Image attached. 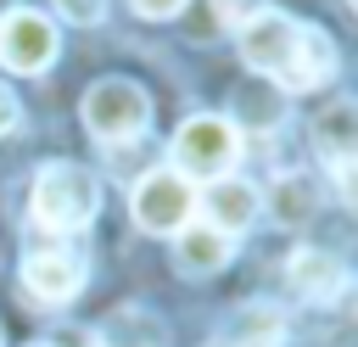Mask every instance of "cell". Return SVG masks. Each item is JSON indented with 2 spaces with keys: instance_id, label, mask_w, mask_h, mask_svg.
<instances>
[{
  "instance_id": "cell-1",
  "label": "cell",
  "mask_w": 358,
  "mask_h": 347,
  "mask_svg": "<svg viewBox=\"0 0 358 347\" xmlns=\"http://www.w3.org/2000/svg\"><path fill=\"white\" fill-rule=\"evenodd\" d=\"M241 62L252 73H263L268 84H280L285 95H302V90H319L336 78L341 56H336V39L313 22H296L285 11H263L241 28Z\"/></svg>"
},
{
  "instance_id": "cell-2",
  "label": "cell",
  "mask_w": 358,
  "mask_h": 347,
  "mask_svg": "<svg viewBox=\"0 0 358 347\" xmlns=\"http://www.w3.org/2000/svg\"><path fill=\"white\" fill-rule=\"evenodd\" d=\"M95 213H101V179H95L84 162L56 157V162H45V168L34 174V190H28V218H34V229L67 241V235L90 229Z\"/></svg>"
},
{
  "instance_id": "cell-3",
  "label": "cell",
  "mask_w": 358,
  "mask_h": 347,
  "mask_svg": "<svg viewBox=\"0 0 358 347\" xmlns=\"http://www.w3.org/2000/svg\"><path fill=\"white\" fill-rule=\"evenodd\" d=\"M235 162H241V129H235V118L196 112L168 140V168L185 174V179H207L213 185L224 174H235Z\"/></svg>"
},
{
  "instance_id": "cell-4",
  "label": "cell",
  "mask_w": 358,
  "mask_h": 347,
  "mask_svg": "<svg viewBox=\"0 0 358 347\" xmlns=\"http://www.w3.org/2000/svg\"><path fill=\"white\" fill-rule=\"evenodd\" d=\"M78 118H84V129H90L101 146H129V140H140L145 123H151V95H145L134 78H101V84L84 90Z\"/></svg>"
},
{
  "instance_id": "cell-5",
  "label": "cell",
  "mask_w": 358,
  "mask_h": 347,
  "mask_svg": "<svg viewBox=\"0 0 358 347\" xmlns=\"http://www.w3.org/2000/svg\"><path fill=\"white\" fill-rule=\"evenodd\" d=\"M129 213H134V224H140L145 235H179V229L196 218V190H190V179L173 174V168H151V174L134 179Z\"/></svg>"
},
{
  "instance_id": "cell-6",
  "label": "cell",
  "mask_w": 358,
  "mask_h": 347,
  "mask_svg": "<svg viewBox=\"0 0 358 347\" xmlns=\"http://www.w3.org/2000/svg\"><path fill=\"white\" fill-rule=\"evenodd\" d=\"M84 280H90V257L73 252V246H62V241H45V246L34 241L22 252V291L34 302H45V308L73 302L84 291Z\"/></svg>"
},
{
  "instance_id": "cell-7",
  "label": "cell",
  "mask_w": 358,
  "mask_h": 347,
  "mask_svg": "<svg viewBox=\"0 0 358 347\" xmlns=\"http://www.w3.org/2000/svg\"><path fill=\"white\" fill-rule=\"evenodd\" d=\"M56 50H62V39H56V22L45 11L17 6V11L0 17V67H11V73H45L56 62Z\"/></svg>"
},
{
  "instance_id": "cell-8",
  "label": "cell",
  "mask_w": 358,
  "mask_h": 347,
  "mask_svg": "<svg viewBox=\"0 0 358 347\" xmlns=\"http://www.w3.org/2000/svg\"><path fill=\"white\" fill-rule=\"evenodd\" d=\"M257 213H263V190H257L252 179H241V174H224V179H213V185L196 196V218L213 224V229H224L229 241L246 235V229L257 224Z\"/></svg>"
},
{
  "instance_id": "cell-9",
  "label": "cell",
  "mask_w": 358,
  "mask_h": 347,
  "mask_svg": "<svg viewBox=\"0 0 358 347\" xmlns=\"http://www.w3.org/2000/svg\"><path fill=\"white\" fill-rule=\"evenodd\" d=\"M285 280H291V291H296L302 302H313V308H336V302L352 291L347 263H341L336 252H324V246H296L291 263H285Z\"/></svg>"
},
{
  "instance_id": "cell-10",
  "label": "cell",
  "mask_w": 358,
  "mask_h": 347,
  "mask_svg": "<svg viewBox=\"0 0 358 347\" xmlns=\"http://www.w3.org/2000/svg\"><path fill=\"white\" fill-rule=\"evenodd\" d=\"M263 207H268V218H274L280 229H302V224H313V218H319L324 196H319V179H313V174H302V168H285L280 179H268V196H263Z\"/></svg>"
},
{
  "instance_id": "cell-11",
  "label": "cell",
  "mask_w": 358,
  "mask_h": 347,
  "mask_svg": "<svg viewBox=\"0 0 358 347\" xmlns=\"http://www.w3.org/2000/svg\"><path fill=\"white\" fill-rule=\"evenodd\" d=\"M229 257H235V241H229L224 229L201 224V218H190V224L173 235V269H179V274H190V280L218 274Z\"/></svg>"
},
{
  "instance_id": "cell-12",
  "label": "cell",
  "mask_w": 358,
  "mask_h": 347,
  "mask_svg": "<svg viewBox=\"0 0 358 347\" xmlns=\"http://www.w3.org/2000/svg\"><path fill=\"white\" fill-rule=\"evenodd\" d=\"M313 146H319V157H324L330 168H352V151H358V112H352L347 95L330 101V106L319 112V123H313Z\"/></svg>"
},
{
  "instance_id": "cell-13",
  "label": "cell",
  "mask_w": 358,
  "mask_h": 347,
  "mask_svg": "<svg viewBox=\"0 0 358 347\" xmlns=\"http://www.w3.org/2000/svg\"><path fill=\"white\" fill-rule=\"evenodd\" d=\"M280 341H285V313L274 302H241L224 330V347H280Z\"/></svg>"
},
{
  "instance_id": "cell-14",
  "label": "cell",
  "mask_w": 358,
  "mask_h": 347,
  "mask_svg": "<svg viewBox=\"0 0 358 347\" xmlns=\"http://www.w3.org/2000/svg\"><path fill=\"white\" fill-rule=\"evenodd\" d=\"M263 11H268V0H213V17H218L224 28H235V34H241L252 17H263Z\"/></svg>"
},
{
  "instance_id": "cell-15",
  "label": "cell",
  "mask_w": 358,
  "mask_h": 347,
  "mask_svg": "<svg viewBox=\"0 0 358 347\" xmlns=\"http://www.w3.org/2000/svg\"><path fill=\"white\" fill-rule=\"evenodd\" d=\"M50 6H56V17L73 22V28H95V22L106 17V0H50Z\"/></svg>"
},
{
  "instance_id": "cell-16",
  "label": "cell",
  "mask_w": 358,
  "mask_h": 347,
  "mask_svg": "<svg viewBox=\"0 0 358 347\" xmlns=\"http://www.w3.org/2000/svg\"><path fill=\"white\" fill-rule=\"evenodd\" d=\"M134 6V17H145V22H168V17H179L190 0H129Z\"/></svg>"
},
{
  "instance_id": "cell-17",
  "label": "cell",
  "mask_w": 358,
  "mask_h": 347,
  "mask_svg": "<svg viewBox=\"0 0 358 347\" xmlns=\"http://www.w3.org/2000/svg\"><path fill=\"white\" fill-rule=\"evenodd\" d=\"M17 123H22V101H17L11 84H0V134H11Z\"/></svg>"
},
{
  "instance_id": "cell-18",
  "label": "cell",
  "mask_w": 358,
  "mask_h": 347,
  "mask_svg": "<svg viewBox=\"0 0 358 347\" xmlns=\"http://www.w3.org/2000/svg\"><path fill=\"white\" fill-rule=\"evenodd\" d=\"M28 347H50V341H28Z\"/></svg>"
},
{
  "instance_id": "cell-19",
  "label": "cell",
  "mask_w": 358,
  "mask_h": 347,
  "mask_svg": "<svg viewBox=\"0 0 358 347\" xmlns=\"http://www.w3.org/2000/svg\"><path fill=\"white\" fill-rule=\"evenodd\" d=\"M0 347H6V330H0Z\"/></svg>"
},
{
  "instance_id": "cell-20",
  "label": "cell",
  "mask_w": 358,
  "mask_h": 347,
  "mask_svg": "<svg viewBox=\"0 0 358 347\" xmlns=\"http://www.w3.org/2000/svg\"><path fill=\"white\" fill-rule=\"evenodd\" d=\"M207 347H224V341H207Z\"/></svg>"
},
{
  "instance_id": "cell-21",
  "label": "cell",
  "mask_w": 358,
  "mask_h": 347,
  "mask_svg": "<svg viewBox=\"0 0 358 347\" xmlns=\"http://www.w3.org/2000/svg\"><path fill=\"white\" fill-rule=\"evenodd\" d=\"M101 347H106V341H101Z\"/></svg>"
}]
</instances>
